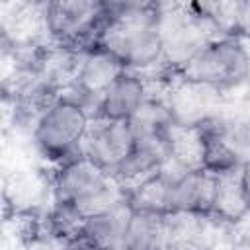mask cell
Listing matches in <instances>:
<instances>
[{
    "mask_svg": "<svg viewBox=\"0 0 250 250\" xmlns=\"http://www.w3.org/2000/svg\"><path fill=\"white\" fill-rule=\"evenodd\" d=\"M246 213H248V205L244 201L240 188V168L225 174H217V188H215L211 215L232 225Z\"/></svg>",
    "mask_w": 250,
    "mask_h": 250,
    "instance_id": "14",
    "label": "cell"
},
{
    "mask_svg": "<svg viewBox=\"0 0 250 250\" xmlns=\"http://www.w3.org/2000/svg\"><path fill=\"white\" fill-rule=\"evenodd\" d=\"M170 162L168 133L154 137H137L127 158L117 166L113 176L129 191Z\"/></svg>",
    "mask_w": 250,
    "mask_h": 250,
    "instance_id": "7",
    "label": "cell"
},
{
    "mask_svg": "<svg viewBox=\"0 0 250 250\" xmlns=\"http://www.w3.org/2000/svg\"><path fill=\"white\" fill-rule=\"evenodd\" d=\"M133 145L135 135L129 121L94 117L82 141L80 152H84L88 158L113 174L131 152Z\"/></svg>",
    "mask_w": 250,
    "mask_h": 250,
    "instance_id": "6",
    "label": "cell"
},
{
    "mask_svg": "<svg viewBox=\"0 0 250 250\" xmlns=\"http://www.w3.org/2000/svg\"><path fill=\"white\" fill-rule=\"evenodd\" d=\"M148 96L146 80L135 70H123L96 102L94 117L129 121Z\"/></svg>",
    "mask_w": 250,
    "mask_h": 250,
    "instance_id": "9",
    "label": "cell"
},
{
    "mask_svg": "<svg viewBox=\"0 0 250 250\" xmlns=\"http://www.w3.org/2000/svg\"><path fill=\"white\" fill-rule=\"evenodd\" d=\"M133 207L123 201L111 209L100 211L86 217L76 246H98V248H123V236Z\"/></svg>",
    "mask_w": 250,
    "mask_h": 250,
    "instance_id": "11",
    "label": "cell"
},
{
    "mask_svg": "<svg viewBox=\"0 0 250 250\" xmlns=\"http://www.w3.org/2000/svg\"><path fill=\"white\" fill-rule=\"evenodd\" d=\"M90 123L92 117L78 98L59 94L33 123L31 139L43 158L62 164L80 152Z\"/></svg>",
    "mask_w": 250,
    "mask_h": 250,
    "instance_id": "4",
    "label": "cell"
},
{
    "mask_svg": "<svg viewBox=\"0 0 250 250\" xmlns=\"http://www.w3.org/2000/svg\"><path fill=\"white\" fill-rule=\"evenodd\" d=\"M105 20V0H47L45 6V27L62 47H90Z\"/></svg>",
    "mask_w": 250,
    "mask_h": 250,
    "instance_id": "5",
    "label": "cell"
},
{
    "mask_svg": "<svg viewBox=\"0 0 250 250\" xmlns=\"http://www.w3.org/2000/svg\"><path fill=\"white\" fill-rule=\"evenodd\" d=\"M174 72L184 82L223 92L248 78L250 53L244 47V41L236 35L213 37L182 64L174 66Z\"/></svg>",
    "mask_w": 250,
    "mask_h": 250,
    "instance_id": "3",
    "label": "cell"
},
{
    "mask_svg": "<svg viewBox=\"0 0 250 250\" xmlns=\"http://www.w3.org/2000/svg\"><path fill=\"white\" fill-rule=\"evenodd\" d=\"M240 188H242V195L250 211V158L244 160L240 166Z\"/></svg>",
    "mask_w": 250,
    "mask_h": 250,
    "instance_id": "17",
    "label": "cell"
},
{
    "mask_svg": "<svg viewBox=\"0 0 250 250\" xmlns=\"http://www.w3.org/2000/svg\"><path fill=\"white\" fill-rule=\"evenodd\" d=\"M180 166L168 162L162 170L135 186L127 191L129 205L133 209L154 211V213H172V182Z\"/></svg>",
    "mask_w": 250,
    "mask_h": 250,
    "instance_id": "12",
    "label": "cell"
},
{
    "mask_svg": "<svg viewBox=\"0 0 250 250\" xmlns=\"http://www.w3.org/2000/svg\"><path fill=\"white\" fill-rule=\"evenodd\" d=\"M217 188V174L195 168H178L172 182V213L186 211L197 215H211Z\"/></svg>",
    "mask_w": 250,
    "mask_h": 250,
    "instance_id": "10",
    "label": "cell"
},
{
    "mask_svg": "<svg viewBox=\"0 0 250 250\" xmlns=\"http://www.w3.org/2000/svg\"><path fill=\"white\" fill-rule=\"evenodd\" d=\"M14 182H18L21 188H29V178H21V176H16V178H14ZM14 191H16V193H20V191H21V193H25V205H27V203H33V199H29V191H27V189H20V188H14ZM16 193H14V195H16Z\"/></svg>",
    "mask_w": 250,
    "mask_h": 250,
    "instance_id": "18",
    "label": "cell"
},
{
    "mask_svg": "<svg viewBox=\"0 0 250 250\" xmlns=\"http://www.w3.org/2000/svg\"><path fill=\"white\" fill-rule=\"evenodd\" d=\"M232 35L238 39L250 43V0H240L234 16V25H232Z\"/></svg>",
    "mask_w": 250,
    "mask_h": 250,
    "instance_id": "16",
    "label": "cell"
},
{
    "mask_svg": "<svg viewBox=\"0 0 250 250\" xmlns=\"http://www.w3.org/2000/svg\"><path fill=\"white\" fill-rule=\"evenodd\" d=\"M123 70L127 68L121 64L117 57H113L100 45H90L86 53L80 57L76 74L72 78V88L74 92H78V100L82 104L84 100H94L96 104L100 96L105 92V88Z\"/></svg>",
    "mask_w": 250,
    "mask_h": 250,
    "instance_id": "8",
    "label": "cell"
},
{
    "mask_svg": "<svg viewBox=\"0 0 250 250\" xmlns=\"http://www.w3.org/2000/svg\"><path fill=\"white\" fill-rule=\"evenodd\" d=\"M162 0H105L107 18L135 16V14H158Z\"/></svg>",
    "mask_w": 250,
    "mask_h": 250,
    "instance_id": "15",
    "label": "cell"
},
{
    "mask_svg": "<svg viewBox=\"0 0 250 250\" xmlns=\"http://www.w3.org/2000/svg\"><path fill=\"white\" fill-rule=\"evenodd\" d=\"M53 199L74 205L84 217L129 201L123 184L84 152L59 164L53 176Z\"/></svg>",
    "mask_w": 250,
    "mask_h": 250,
    "instance_id": "1",
    "label": "cell"
},
{
    "mask_svg": "<svg viewBox=\"0 0 250 250\" xmlns=\"http://www.w3.org/2000/svg\"><path fill=\"white\" fill-rule=\"evenodd\" d=\"M166 246H168V213L133 209L123 236V248L150 250V248H166Z\"/></svg>",
    "mask_w": 250,
    "mask_h": 250,
    "instance_id": "13",
    "label": "cell"
},
{
    "mask_svg": "<svg viewBox=\"0 0 250 250\" xmlns=\"http://www.w3.org/2000/svg\"><path fill=\"white\" fill-rule=\"evenodd\" d=\"M158 18L160 12L107 18L92 45L109 51L127 70L152 68L166 59Z\"/></svg>",
    "mask_w": 250,
    "mask_h": 250,
    "instance_id": "2",
    "label": "cell"
}]
</instances>
